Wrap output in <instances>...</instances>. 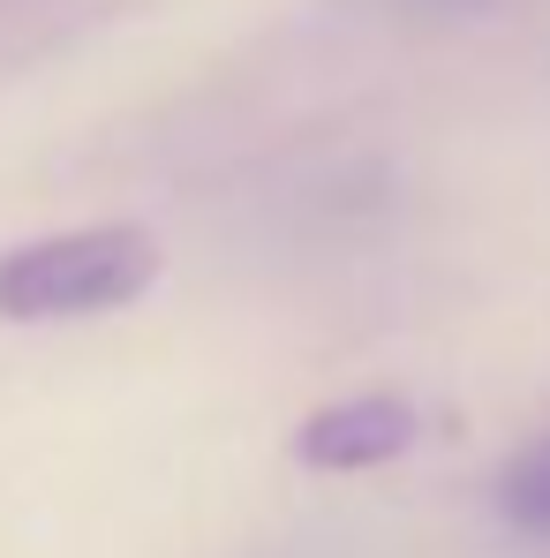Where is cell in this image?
I'll return each mask as SVG.
<instances>
[{"label": "cell", "instance_id": "6da1fadb", "mask_svg": "<svg viewBox=\"0 0 550 558\" xmlns=\"http://www.w3.org/2000/svg\"><path fill=\"white\" fill-rule=\"evenodd\" d=\"M167 272V250L136 219H98L0 250V325H69L144 302Z\"/></svg>", "mask_w": 550, "mask_h": 558}, {"label": "cell", "instance_id": "7a4b0ae2", "mask_svg": "<svg viewBox=\"0 0 550 558\" xmlns=\"http://www.w3.org/2000/svg\"><path fill=\"white\" fill-rule=\"evenodd\" d=\"M423 438V415L400 400V392H355V400H325L294 423L286 453L317 475H363V468H384L400 453H415Z\"/></svg>", "mask_w": 550, "mask_h": 558}, {"label": "cell", "instance_id": "3957f363", "mask_svg": "<svg viewBox=\"0 0 550 558\" xmlns=\"http://www.w3.org/2000/svg\"><path fill=\"white\" fill-rule=\"evenodd\" d=\"M490 498H498L505 529H521V536H550V430H543V438H528L513 461L498 468Z\"/></svg>", "mask_w": 550, "mask_h": 558}, {"label": "cell", "instance_id": "277c9868", "mask_svg": "<svg viewBox=\"0 0 550 558\" xmlns=\"http://www.w3.org/2000/svg\"><path fill=\"white\" fill-rule=\"evenodd\" d=\"M400 8H415V15H467V8H490V0H400Z\"/></svg>", "mask_w": 550, "mask_h": 558}]
</instances>
